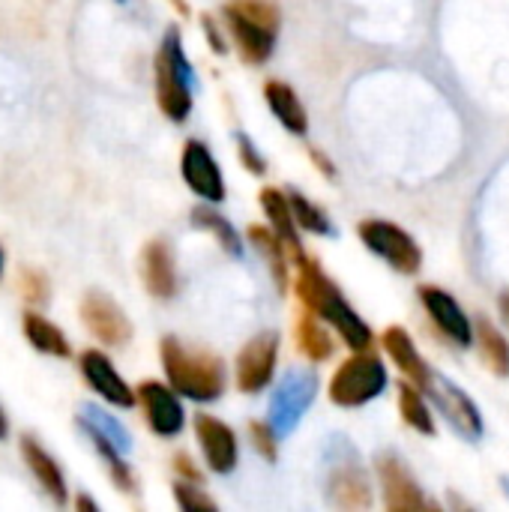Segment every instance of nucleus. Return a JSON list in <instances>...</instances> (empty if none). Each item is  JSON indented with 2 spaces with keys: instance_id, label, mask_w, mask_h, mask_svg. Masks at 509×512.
I'll list each match as a JSON object with an SVG mask.
<instances>
[{
  "instance_id": "obj_8",
  "label": "nucleus",
  "mask_w": 509,
  "mask_h": 512,
  "mask_svg": "<svg viewBox=\"0 0 509 512\" xmlns=\"http://www.w3.org/2000/svg\"><path fill=\"white\" fill-rule=\"evenodd\" d=\"M276 360H279V336L276 333H258L249 345H243V351L237 354V387L240 393H261L276 372Z\"/></svg>"
},
{
  "instance_id": "obj_38",
  "label": "nucleus",
  "mask_w": 509,
  "mask_h": 512,
  "mask_svg": "<svg viewBox=\"0 0 509 512\" xmlns=\"http://www.w3.org/2000/svg\"><path fill=\"white\" fill-rule=\"evenodd\" d=\"M498 306H501V315H504V321L509 324V291H504V294H501Z\"/></svg>"
},
{
  "instance_id": "obj_22",
  "label": "nucleus",
  "mask_w": 509,
  "mask_h": 512,
  "mask_svg": "<svg viewBox=\"0 0 509 512\" xmlns=\"http://www.w3.org/2000/svg\"><path fill=\"white\" fill-rule=\"evenodd\" d=\"M21 453H24V462H27L30 474L39 480V486H42L57 504H63V501H66V483H63L60 465H57L33 438H24V441H21Z\"/></svg>"
},
{
  "instance_id": "obj_30",
  "label": "nucleus",
  "mask_w": 509,
  "mask_h": 512,
  "mask_svg": "<svg viewBox=\"0 0 509 512\" xmlns=\"http://www.w3.org/2000/svg\"><path fill=\"white\" fill-rule=\"evenodd\" d=\"M288 198H291V210H294V216H297V225H300V228H306V231H312V234H324V237H327V234H333L327 213H324L321 207H315L303 192L291 189V192H288Z\"/></svg>"
},
{
  "instance_id": "obj_12",
  "label": "nucleus",
  "mask_w": 509,
  "mask_h": 512,
  "mask_svg": "<svg viewBox=\"0 0 509 512\" xmlns=\"http://www.w3.org/2000/svg\"><path fill=\"white\" fill-rule=\"evenodd\" d=\"M138 402L144 408V417H147V426L159 435V438H174L183 432V423H186V414H183V405L177 399V390L168 384H159V381H144L138 387Z\"/></svg>"
},
{
  "instance_id": "obj_10",
  "label": "nucleus",
  "mask_w": 509,
  "mask_h": 512,
  "mask_svg": "<svg viewBox=\"0 0 509 512\" xmlns=\"http://www.w3.org/2000/svg\"><path fill=\"white\" fill-rule=\"evenodd\" d=\"M81 321L93 333V339H99L102 345L120 348L132 339V324L126 312L105 294L93 291L81 300Z\"/></svg>"
},
{
  "instance_id": "obj_16",
  "label": "nucleus",
  "mask_w": 509,
  "mask_h": 512,
  "mask_svg": "<svg viewBox=\"0 0 509 512\" xmlns=\"http://www.w3.org/2000/svg\"><path fill=\"white\" fill-rule=\"evenodd\" d=\"M81 375H84V381H87L105 402H111V405H117V408H132L135 399H138V393L129 390V384L117 375L114 363H111L102 351H93V348H90V351L81 354Z\"/></svg>"
},
{
  "instance_id": "obj_15",
  "label": "nucleus",
  "mask_w": 509,
  "mask_h": 512,
  "mask_svg": "<svg viewBox=\"0 0 509 512\" xmlns=\"http://www.w3.org/2000/svg\"><path fill=\"white\" fill-rule=\"evenodd\" d=\"M429 393H432V399L438 402V408L444 411V417L453 423V429H459V432H462L465 438H471V441H477V438L483 435V417H480L477 405L468 399L465 390H459V387L450 384L447 378L435 375Z\"/></svg>"
},
{
  "instance_id": "obj_20",
  "label": "nucleus",
  "mask_w": 509,
  "mask_h": 512,
  "mask_svg": "<svg viewBox=\"0 0 509 512\" xmlns=\"http://www.w3.org/2000/svg\"><path fill=\"white\" fill-rule=\"evenodd\" d=\"M141 282L156 300H171L177 291V270L168 243L153 240L141 252Z\"/></svg>"
},
{
  "instance_id": "obj_13",
  "label": "nucleus",
  "mask_w": 509,
  "mask_h": 512,
  "mask_svg": "<svg viewBox=\"0 0 509 512\" xmlns=\"http://www.w3.org/2000/svg\"><path fill=\"white\" fill-rule=\"evenodd\" d=\"M378 480L384 492V504L393 512H417L429 510V501L417 480L408 474V468L396 456H381L378 459Z\"/></svg>"
},
{
  "instance_id": "obj_19",
  "label": "nucleus",
  "mask_w": 509,
  "mask_h": 512,
  "mask_svg": "<svg viewBox=\"0 0 509 512\" xmlns=\"http://www.w3.org/2000/svg\"><path fill=\"white\" fill-rule=\"evenodd\" d=\"M258 201H261V210H264L270 228H273V231L279 234V240L285 243L288 255H291L294 261L306 258L303 240H300V234H297L300 225H297V216H294V210H291L288 192H282V189H276V186H267V189H261Z\"/></svg>"
},
{
  "instance_id": "obj_32",
  "label": "nucleus",
  "mask_w": 509,
  "mask_h": 512,
  "mask_svg": "<svg viewBox=\"0 0 509 512\" xmlns=\"http://www.w3.org/2000/svg\"><path fill=\"white\" fill-rule=\"evenodd\" d=\"M249 435H252L255 450H258L267 462H276V429H273L270 423H252V426H249Z\"/></svg>"
},
{
  "instance_id": "obj_40",
  "label": "nucleus",
  "mask_w": 509,
  "mask_h": 512,
  "mask_svg": "<svg viewBox=\"0 0 509 512\" xmlns=\"http://www.w3.org/2000/svg\"><path fill=\"white\" fill-rule=\"evenodd\" d=\"M0 438H6V417H3V411H0Z\"/></svg>"
},
{
  "instance_id": "obj_37",
  "label": "nucleus",
  "mask_w": 509,
  "mask_h": 512,
  "mask_svg": "<svg viewBox=\"0 0 509 512\" xmlns=\"http://www.w3.org/2000/svg\"><path fill=\"white\" fill-rule=\"evenodd\" d=\"M312 162H315V165H318V168H321L327 177H333V165L324 159V153H321V150H312Z\"/></svg>"
},
{
  "instance_id": "obj_26",
  "label": "nucleus",
  "mask_w": 509,
  "mask_h": 512,
  "mask_svg": "<svg viewBox=\"0 0 509 512\" xmlns=\"http://www.w3.org/2000/svg\"><path fill=\"white\" fill-rule=\"evenodd\" d=\"M399 414L405 420V426H411L420 435H435V417L423 399V390L417 384H411L408 378L399 384Z\"/></svg>"
},
{
  "instance_id": "obj_27",
  "label": "nucleus",
  "mask_w": 509,
  "mask_h": 512,
  "mask_svg": "<svg viewBox=\"0 0 509 512\" xmlns=\"http://www.w3.org/2000/svg\"><path fill=\"white\" fill-rule=\"evenodd\" d=\"M24 336H27V342H30L36 351H42V354H51V357H69V354H72L66 336H63L51 321H45V318L36 315V312H27V315H24Z\"/></svg>"
},
{
  "instance_id": "obj_23",
  "label": "nucleus",
  "mask_w": 509,
  "mask_h": 512,
  "mask_svg": "<svg viewBox=\"0 0 509 512\" xmlns=\"http://www.w3.org/2000/svg\"><path fill=\"white\" fill-rule=\"evenodd\" d=\"M249 240L255 243L261 258L267 261L276 288L285 294L288 291V249H285V243L279 240V234L273 228H264V225H252L249 228Z\"/></svg>"
},
{
  "instance_id": "obj_1",
  "label": "nucleus",
  "mask_w": 509,
  "mask_h": 512,
  "mask_svg": "<svg viewBox=\"0 0 509 512\" xmlns=\"http://www.w3.org/2000/svg\"><path fill=\"white\" fill-rule=\"evenodd\" d=\"M297 297L309 312H315L324 324H330L351 351H369L372 348V330L357 315V309L345 300L339 285L321 270L318 261L309 255L297 261Z\"/></svg>"
},
{
  "instance_id": "obj_25",
  "label": "nucleus",
  "mask_w": 509,
  "mask_h": 512,
  "mask_svg": "<svg viewBox=\"0 0 509 512\" xmlns=\"http://www.w3.org/2000/svg\"><path fill=\"white\" fill-rule=\"evenodd\" d=\"M297 345L303 351V357H309L312 363H324L333 357L336 345H333V336L327 333L324 321L315 315V312H303L300 321H297Z\"/></svg>"
},
{
  "instance_id": "obj_28",
  "label": "nucleus",
  "mask_w": 509,
  "mask_h": 512,
  "mask_svg": "<svg viewBox=\"0 0 509 512\" xmlns=\"http://www.w3.org/2000/svg\"><path fill=\"white\" fill-rule=\"evenodd\" d=\"M192 222H195L198 228L210 231L228 255H234V258L243 255V240H240V234H237L234 225H228V219L219 216L216 210H210V207H195V210H192Z\"/></svg>"
},
{
  "instance_id": "obj_2",
  "label": "nucleus",
  "mask_w": 509,
  "mask_h": 512,
  "mask_svg": "<svg viewBox=\"0 0 509 512\" xmlns=\"http://www.w3.org/2000/svg\"><path fill=\"white\" fill-rule=\"evenodd\" d=\"M168 384L195 402H216L225 393V363L210 351H192L183 342L165 336L159 345Z\"/></svg>"
},
{
  "instance_id": "obj_3",
  "label": "nucleus",
  "mask_w": 509,
  "mask_h": 512,
  "mask_svg": "<svg viewBox=\"0 0 509 512\" xmlns=\"http://www.w3.org/2000/svg\"><path fill=\"white\" fill-rule=\"evenodd\" d=\"M222 15L246 63L258 66L273 54L279 24H282V12L276 0H231L225 3Z\"/></svg>"
},
{
  "instance_id": "obj_6",
  "label": "nucleus",
  "mask_w": 509,
  "mask_h": 512,
  "mask_svg": "<svg viewBox=\"0 0 509 512\" xmlns=\"http://www.w3.org/2000/svg\"><path fill=\"white\" fill-rule=\"evenodd\" d=\"M357 234L363 240V246L378 255L381 261H387L393 270L405 273V276H414L420 273L423 267V249L420 243L405 231L399 228L396 222H387V219H366L357 225Z\"/></svg>"
},
{
  "instance_id": "obj_34",
  "label": "nucleus",
  "mask_w": 509,
  "mask_h": 512,
  "mask_svg": "<svg viewBox=\"0 0 509 512\" xmlns=\"http://www.w3.org/2000/svg\"><path fill=\"white\" fill-rule=\"evenodd\" d=\"M237 144H240V162L252 171V174H264L267 171V162L261 159V153L252 147V141L246 138V135H240L237 138Z\"/></svg>"
},
{
  "instance_id": "obj_33",
  "label": "nucleus",
  "mask_w": 509,
  "mask_h": 512,
  "mask_svg": "<svg viewBox=\"0 0 509 512\" xmlns=\"http://www.w3.org/2000/svg\"><path fill=\"white\" fill-rule=\"evenodd\" d=\"M21 294L30 303H45L48 300V279L39 270H21Z\"/></svg>"
},
{
  "instance_id": "obj_11",
  "label": "nucleus",
  "mask_w": 509,
  "mask_h": 512,
  "mask_svg": "<svg viewBox=\"0 0 509 512\" xmlns=\"http://www.w3.org/2000/svg\"><path fill=\"white\" fill-rule=\"evenodd\" d=\"M417 297H420L426 315L435 321V327H438L450 342H456V345H462V348L474 342V324L468 321L465 309L456 303V297H453L450 291H444V288H438V285H420Z\"/></svg>"
},
{
  "instance_id": "obj_9",
  "label": "nucleus",
  "mask_w": 509,
  "mask_h": 512,
  "mask_svg": "<svg viewBox=\"0 0 509 512\" xmlns=\"http://www.w3.org/2000/svg\"><path fill=\"white\" fill-rule=\"evenodd\" d=\"M180 174L186 180V186L204 198L207 204H219L225 201V177L222 168L216 165L210 147L204 141H186L183 156H180Z\"/></svg>"
},
{
  "instance_id": "obj_7",
  "label": "nucleus",
  "mask_w": 509,
  "mask_h": 512,
  "mask_svg": "<svg viewBox=\"0 0 509 512\" xmlns=\"http://www.w3.org/2000/svg\"><path fill=\"white\" fill-rule=\"evenodd\" d=\"M315 393L318 375L312 369H294L282 378L270 402V426L276 429V435H288L303 420V414L315 402Z\"/></svg>"
},
{
  "instance_id": "obj_29",
  "label": "nucleus",
  "mask_w": 509,
  "mask_h": 512,
  "mask_svg": "<svg viewBox=\"0 0 509 512\" xmlns=\"http://www.w3.org/2000/svg\"><path fill=\"white\" fill-rule=\"evenodd\" d=\"M90 435H93V441H96V450L102 453V459L108 462V474H111V480L117 483V489L120 492H132L135 489V477H132V471H129V465L120 459V447L114 444V441H108L102 432H96V429H90Z\"/></svg>"
},
{
  "instance_id": "obj_14",
  "label": "nucleus",
  "mask_w": 509,
  "mask_h": 512,
  "mask_svg": "<svg viewBox=\"0 0 509 512\" xmlns=\"http://www.w3.org/2000/svg\"><path fill=\"white\" fill-rule=\"evenodd\" d=\"M195 438L201 444V453L210 465V471L216 474H231L237 468V435L231 426H225L222 420L210 417V414H198L195 417Z\"/></svg>"
},
{
  "instance_id": "obj_4",
  "label": "nucleus",
  "mask_w": 509,
  "mask_h": 512,
  "mask_svg": "<svg viewBox=\"0 0 509 512\" xmlns=\"http://www.w3.org/2000/svg\"><path fill=\"white\" fill-rule=\"evenodd\" d=\"M153 72H156L159 111L168 120L183 123L192 114V66L183 54V42L177 30H168V36L162 39Z\"/></svg>"
},
{
  "instance_id": "obj_18",
  "label": "nucleus",
  "mask_w": 509,
  "mask_h": 512,
  "mask_svg": "<svg viewBox=\"0 0 509 512\" xmlns=\"http://www.w3.org/2000/svg\"><path fill=\"white\" fill-rule=\"evenodd\" d=\"M330 504L342 510H369L372 507V486L357 462H336L327 483Z\"/></svg>"
},
{
  "instance_id": "obj_31",
  "label": "nucleus",
  "mask_w": 509,
  "mask_h": 512,
  "mask_svg": "<svg viewBox=\"0 0 509 512\" xmlns=\"http://www.w3.org/2000/svg\"><path fill=\"white\" fill-rule=\"evenodd\" d=\"M198 483H189V480H183V483H174V501H177V507L186 512H213L216 510V501L204 492V489H195Z\"/></svg>"
},
{
  "instance_id": "obj_35",
  "label": "nucleus",
  "mask_w": 509,
  "mask_h": 512,
  "mask_svg": "<svg viewBox=\"0 0 509 512\" xmlns=\"http://www.w3.org/2000/svg\"><path fill=\"white\" fill-rule=\"evenodd\" d=\"M201 24H204V33H207V42H210V48L216 51V54H225V39H222V33H219V27H216V21L210 18V15H204L201 18Z\"/></svg>"
},
{
  "instance_id": "obj_41",
  "label": "nucleus",
  "mask_w": 509,
  "mask_h": 512,
  "mask_svg": "<svg viewBox=\"0 0 509 512\" xmlns=\"http://www.w3.org/2000/svg\"><path fill=\"white\" fill-rule=\"evenodd\" d=\"M0 273H3V252H0Z\"/></svg>"
},
{
  "instance_id": "obj_36",
  "label": "nucleus",
  "mask_w": 509,
  "mask_h": 512,
  "mask_svg": "<svg viewBox=\"0 0 509 512\" xmlns=\"http://www.w3.org/2000/svg\"><path fill=\"white\" fill-rule=\"evenodd\" d=\"M174 471H177V474H180L183 480H189V483H198V486L204 483L201 471H198V468H195V465L189 462V456H177V459H174Z\"/></svg>"
},
{
  "instance_id": "obj_24",
  "label": "nucleus",
  "mask_w": 509,
  "mask_h": 512,
  "mask_svg": "<svg viewBox=\"0 0 509 512\" xmlns=\"http://www.w3.org/2000/svg\"><path fill=\"white\" fill-rule=\"evenodd\" d=\"M474 336H477V348L483 363L498 375L507 378L509 375V342L507 336L489 321V318H477L474 321Z\"/></svg>"
},
{
  "instance_id": "obj_39",
  "label": "nucleus",
  "mask_w": 509,
  "mask_h": 512,
  "mask_svg": "<svg viewBox=\"0 0 509 512\" xmlns=\"http://www.w3.org/2000/svg\"><path fill=\"white\" fill-rule=\"evenodd\" d=\"M78 510H96V504L90 498H78Z\"/></svg>"
},
{
  "instance_id": "obj_17",
  "label": "nucleus",
  "mask_w": 509,
  "mask_h": 512,
  "mask_svg": "<svg viewBox=\"0 0 509 512\" xmlns=\"http://www.w3.org/2000/svg\"><path fill=\"white\" fill-rule=\"evenodd\" d=\"M381 345H384V351L390 354V360L396 363V369H399L411 384H417L420 390L429 393L435 375H432L429 363L423 360V354L417 351L411 333H408L405 327H387L384 336H381Z\"/></svg>"
},
{
  "instance_id": "obj_5",
  "label": "nucleus",
  "mask_w": 509,
  "mask_h": 512,
  "mask_svg": "<svg viewBox=\"0 0 509 512\" xmlns=\"http://www.w3.org/2000/svg\"><path fill=\"white\" fill-rule=\"evenodd\" d=\"M387 384H390V375L384 363L369 351H354V357L339 363V369L333 372L327 393H330V402L339 408H360L378 399L387 390Z\"/></svg>"
},
{
  "instance_id": "obj_21",
  "label": "nucleus",
  "mask_w": 509,
  "mask_h": 512,
  "mask_svg": "<svg viewBox=\"0 0 509 512\" xmlns=\"http://www.w3.org/2000/svg\"><path fill=\"white\" fill-rule=\"evenodd\" d=\"M264 99L273 111V117L294 135H306L309 132V114L306 105L300 102L297 90L285 81H267L264 84Z\"/></svg>"
}]
</instances>
